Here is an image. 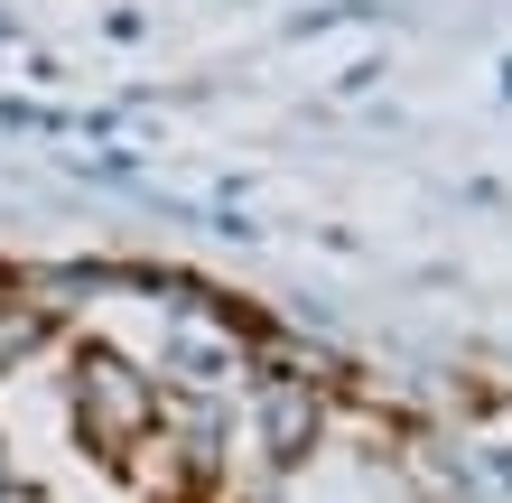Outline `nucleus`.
Masks as SVG:
<instances>
[{"instance_id":"7ed1b4c3","label":"nucleus","mask_w":512,"mask_h":503,"mask_svg":"<svg viewBox=\"0 0 512 503\" xmlns=\"http://www.w3.org/2000/svg\"><path fill=\"white\" fill-rule=\"evenodd\" d=\"M0 503H38V485H19V476H0Z\"/></svg>"},{"instance_id":"f03ea898","label":"nucleus","mask_w":512,"mask_h":503,"mask_svg":"<svg viewBox=\"0 0 512 503\" xmlns=\"http://www.w3.org/2000/svg\"><path fill=\"white\" fill-rule=\"evenodd\" d=\"M252 438L270 466H298L326 438V382L317 373H289V364H261L252 373Z\"/></svg>"},{"instance_id":"f257e3e1","label":"nucleus","mask_w":512,"mask_h":503,"mask_svg":"<svg viewBox=\"0 0 512 503\" xmlns=\"http://www.w3.org/2000/svg\"><path fill=\"white\" fill-rule=\"evenodd\" d=\"M66 392H75V438H84L94 457H112V466H122V457H140L149 438H159V410H168V392H159V382H149V373L131 364V354L84 345Z\"/></svg>"}]
</instances>
